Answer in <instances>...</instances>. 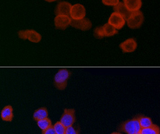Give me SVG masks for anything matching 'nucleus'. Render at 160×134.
Listing matches in <instances>:
<instances>
[{
  "mask_svg": "<svg viewBox=\"0 0 160 134\" xmlns=\"http://www.w3.org/2000/svg\"><path fill=\"white\" fill-rule=\"evenodd\" d=\"M121 134V133H119V132H112V134Z\"/></svg>",
  "mask_w": 160,
  "mask_h": 134,
  "instance_id": "26",
  "label": "nucleus"
},
{
  "mask_svg": "<svg viewBox=\"0 0 160 134\" xmlns=\"http://www.w3.org/2000/svg\"><path fill=\"white\" fill-rule=\"evenodd\" d=\"M70 16L74 20L83 19L86 16V9L84 6L80 4L73 5L71 9Z\"/></svg>",
  "mask_w": 160,
  "mask_h": 134,
  "instance_id": "6",
  "label": "nucleus"
},
{
  "mask_svg": "<svg viewBox=\"0 0 160 134\" xmlns=\"http://www.w3.org/2000/svg\"><path fill=\"white\" fill-rule=\"evenodd\" d=\"M140 132L142 134H160V128L157 125L152 124L148 128H142Z\"/></svg>",
  "mask_w": 160,
  "mask_h": 134,
  "instance_id": "17",
  "label": "nucleus"
},
{
  "mask_svg": "<svg viewBox=\"0 0 160 134\" xmlns=\"http://www.w3.org/2000/svg\"><path fill=\"white\" fill-rule=\"evenodd\" d=\"M65 134H78V133L76 130L72 127V126H71L66 128V131H65Z\"/></svg>",
  "mask_w": 160,
  "mask_h": 134,
  "instance_id": "24",
  "label": "nucleus"
},
{
  "mask_svg": "<svg viewBox=\"0 0 160 134\" xmlns=\"http://www.w3.org/2000/svg\"><path fill=\"white\" fill-rule=\"evenodd\" d=\"M42 134H56L54 126H51L46 130L42 131Z\"/></svg>",
  "mask_w": 160,
  "mask_h": 134,
  "instance_id": "23",
  "label": "nucleus"
},
{
  "mask_svg": "<svg viewBox=\"0 0 160 134\" xmlns=\"http://www.w3.org/2000/svg\"><path fill=\"white\" fill-rule=\"evenodd\" d=\"M54 128L56 134H65L66 131V127L60 121L56 122L54 125Z\"/></svg>",
  "mask_w": 160,
  "mask_h": 134,
  "instance_id": "20",
  "label": "nucleus"
},
{
  "mask_svg": "<svg viewBox=\"0 0 160 134\" xmlns=\"http://www.w3.org/2000/svg\"><path fill=\"white\" fill-rule=\"evenodd\" d=\"M45 1H46L48 2V3H51V2H54V1H57V0H45Z\"/></svg>",
  "mask_w": 160,
  "mask_h": 134,
  "instance_id": "25",
  "label": "nucleus"
},
{
  "mask_svg": "<svg viewBox=\"0 0 160 134\" xmlns=\"http://www.w3.org/2000/svg\"><path fill=\"white\" fill-rule=\"evenodd\" d=\"M138 47L137 43L134 39L130 38L120 44L119 47L123 53H129L135 51Z\"/></svg>",
  "mask_w": 160,
  "mask_h": 134,
  "instance_id": "8",
  "label": "nucleus"
},
{
  "mask_svg": "<svg viewBox=\"0 0 160 134\" xmlns=\"http://www.w3.org/2000/svg\"><path fill=\"white\" fill-rule=\"evenodd\" d=\"M142 134V133H141V132H138V133H136V134Z\"/></svg>",
  "mask_w": 160,
  "mask_h": 134,
  "instance_id": "27",
  "label": "nucleus"
},
{
  "mask_svg": "<svg viewBox=\"0 0 160 134\" xmlns=\"http://www.w3.org/2000/svg\"><path fill=\"white\" fill-rule=\"evenodd\" d=\"M71 21V19L68 16L57 15L54 19L55 27L59 29H65L70 25Z\"/></svg>",
  "mask_w": 160,
  "mask_h": 134,
  "instance_id": "10",
  "label": "nucleus"
},
{
  "mask_svg": "<svg viewBox=\"0 0 160 134\" xmlns=\"http://www.w3.org/2000/svg\"><path fill=\"white\" fill-rule=\"evenodd\" d=\"M102 3L105 5L115 7L117 5H118L120 2L119 0H102Z\"/></svg>",
  "mask_w": 160,
  "mask_h": 134,
  "instance_id": "22",
  "label": "nucleus"
},
{
  "mask_svg": "<svg viewBox=\"0 0 160 134\" xmlns=\"http://www.w3.org/2000/svg\"><path fill=\"white\" fill-rule=\"evenodd\" d=\"M103 32L105 37L112 36L115 34H118V30L115 28L113 26L110 25V23H106L102 26Z\"/></svg>",
  "mask_w": 160,
  "mask_h": 134,
  "instance_id": "16",
  "label": "nucleus"
},
{
  "mask_svg": "<svg viewBox=\"0 0 160 134\" xmlns=\"http://www.w3.org/2000/svg\"><path fill=\"white\" fill-rule=\"evenodd\" d=\"M136 118L138 120L139 124L141 126L142 128H148L153 124L151 118L148 117H146L144 116H139Z\"/></svg>",
  "mask_w": 160,
  "mask_h": 134,
  "instance_id": "18",
  "label": "nucleus"
},
{
  "mask_svg": "<svg viewBox=\"0 0 160 134\" xmlns=\"http://www.w3.org/2000/svg\"><path fill=\"white\" fill-rule=\"evenodd\" d=\"M94 36L96 38H98V39H102V38L105 37L104 32H103L102 26L98 27L96 29H94Z\"/></svg>",
  "mask_w": 160,
  "mask_h": 134,
  "instance_id": "21",
  "label": "nucleus"
},
{
  "mask_svg": "<svg viewBox=\"0 0 160 134\" xmlns=\"http://www.w3.org/2000/svg\"><path fill=\"white\" fill-rule=\"evenodd\" d=\"M127 8L131 13L140 11L142 6V0H123Z\"/></svg>",
  "mask_w": 160,
  "mask_h": 134,
  "instance_id": "12",
  "label": "nucleus"
},
{
  "mask_svg": "<svg viewBox=\"0 0 160 134\" xmlns=\"http://www.w3.org/2000/svg\"><path fill=\"white\" fill-rule=\"evenodd\" d=\"M70 75V72L66 69H61L58 71L54 77V85L57 89L62 90L66 88Z\"/></svg>",
  "mask_w": 160,
  "mask_h": 134,
  "instance_id": "2",
  "label": "nucleus"
},
{
  "mask_svg": "<svg viewBox=\"0 0 160 134\" xmlns=\"http://www.w3.org/2000/svg\"><path fill=\"white\" fill-rule=\"evenodd\" d=\"M70 25L75 28L82 30H88L92 28V22L88 19L83 18L80 20L71 19Z\"/></svg>",
  "mask_w": 160,
  "mask_h": 134,
  "instance_id": "9",
  "label": "nucleus"
},
{
  "mask_svg": "<svg viewBox=\"0 0 160 134\" xmlns=\"http://www.w3.org/2000/svg\"><path fill=\"white\" fill-rule=\"evenodd\" d=\"M72 7V5L68 2L66 1L61 2L57 5V8L55 9V14L57 15H66L69 17V15H70V12H71Z\"/></svg>",
  "mask_w": 160,
  "mask_h": 134,
  "instance_id": "11",
  "label": "nucleus"
},
{
  "mask_svg": "<svg viewBox=\"0 0 160 134\" xmlns=\"http://www.w3.org/2000/svg\"><path fill=\"white\" fill-rule=\"evenodd\" d=\"M114 9L115 12L121 14L122 17L124 18V19L127 21L130 17L132 13L129 11H128V9L125 7L124 3H121V2L118 5L114 7Z\"/></svg>",
  "mask_w": 160,
  "mask_h": 134,
  "instance_id": "14",
  "label": "nucleus"
},
{
  "mask_svg": "<svg viewBox=\"0 0 160 134\" xmlns=\"http://www.w3.org/2000/svg\"><path fill=\"white\" fill-rule=\"evenodd\" d=\"M48 117V111L46 108L42 107L36 110L33 114V118L34 120L38 121L40 120L46 118Z\"/></svg>",
  "mask_w": 160,
  "mask_h": 134,
  "instance_id": "15",
  "label": "nucleus"
},
{
  "mask_svg": "<svg viewBox=\"0 0 160 134\" xmlns=\"http://www.w3.org/2000/svg\"><path fill=\"white\" fill-rule=\"evenodd\" d=\"M108 23L113 26L117 29H121L125 24V19L121 14L114 12L110 16Z\"/></svg>",
  "mask_w": 160,
  "mask_h": 134,
  "instance_id": "7",
  "label": "nucleus"
},
{
  "mask_svg": "<svg viewBox=\"0 0 160 134\" xmlns=\"http://www.w3.org/2000/svg\"><path fill=\"white\" fill-rule=\"evenodd\" d=\"M143 13L140 11H138L131 13L130 17L127 20V25L131 29H138L143 24Z\"/></svg>",
  "mask_w": 160,
  "mask_h": 134,
  "instance_id": "3",
  "label": "nucleus"
},
{
  "mask_svg": "<svg viewBox=\"0 0 160 134\" xmlns=\"http://www.w3.org/2000/svg\"><path fill=\"white\" fill-rule=\"evenodd\" d=\"M38 127L42 130H46L48 128H49L51 126H52V122L49 118H46L44 119L40 120L38 121Z\"/></svg>",
  "mask_w": 160,
  "mask_h": 134,
  "instance_id": "19",
  "label": "nucleus"
},
{
  "mask_svg": "<svg viewBox=\"0 0 160 134\" xmlns=\"http://www.w3.org/2000/svg\"><path fill=\"white\" fill-rule=\"evenodd\" d=\"M142 128L137 118L128 120L122 123L119 130L127 134H135L140 132Z\"/></svg>",
  "mask_w": 160,
  "mask_h": 134,
  "instance_id": "1",
  "label": "nucleus"
},
{
  "mask_svg": "<svg viewBox=\"0 0 160 134\" xmlns=\"http://www.w3.org/2000/svg\"><path fill=\"white\" fill-rule=\"evenodd\" d=\"M13 117V109L11 106H6L1 112V119L5 121H12Z\"/></svg>",
  "mask_w": 160,
  "mask_h": 134,
  "instance_id": "13",
  "label": "nucleus"
},
{
  "mask_svg": "<svg viewBox=\"0 0 160 134\" xmlns=\"http://www.w3.org/2000/svg\"><path fill=\"white\" fill-rule=\"evenodd\" d=\"M19 37L22 39H28L31 42L37 43L40 42L42 39V36L37 32L33 30H22L18 33Z\"/></svg>",
  "mask_w": 160,
  "mask_h": 134,
  "instance_id": "4",
  "label": "nucleus"
},
{
  "mask_svg": "<svg viewBox=\"0 0 160 134\" xmlns=\"http://www.w3.org/2000/svg\"><path fill=\"white\" fill-rule=\"evenodd\" d=\"M75 121V110L74 109H65L63 114L61 118L60 122L65 126L66 128L71 126Z\"/></svg>",
  "mask_w": 160,
  "mask_h": 134,
  "instance_id": "5",
  "label": "nucleus"
}]
</instances>
